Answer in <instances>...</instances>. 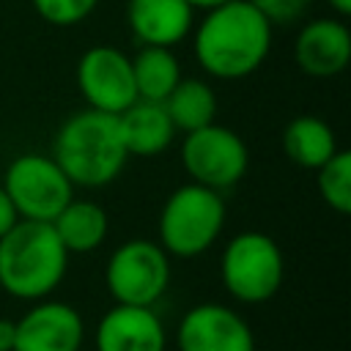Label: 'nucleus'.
<instances>
[{"instance_id":"25","label":"nucleus","mask_w":351,"mask_h":351,"mask_svg":"<svg viewBox=\"0 0 351 351\" xmlns=\"http://www.w3.org/2000/svg\"><path fill=\"white\" fill-rule=\"evenodd\" d=\"M326 3L335 11V16H340V19H346L351 14V0H326Z\"/></svg>"},{"instance_id":"7","label":"nucleus","mask_w":351,"mask_h":351,"mask_svg":"<svg viewBox=\"0 0 351 351\" xmlns=\"http://www.w3.org/2000/svg\"><path fill=\"white\" fill-rule=\"evenodd\" d=\"M3 189L8 192L19 219L52 222L58 211L74 197V184L49 154L27 151L14 156L3 170Z\"/></svg>"},{"instance_id":"8","label":"nucleus","mask_w":351,"mask_h":351,"mask_svg":"<svg viewBox=\"0 0 351 351\" xmlns=\"http://www.w3.org/2000/svg\"><path fill=\"white\" fill-rule=\"evenodd\" d=\"M178 156L189 181L217 192L233 189L250 170V148L244 137L217 121L186 132L178 145Z\"/></svg>"},{"instance_id":"24","label":"nucleus","mask_w":351,"mask_h":351,"mask_svg":"<svg viewBox=\"0 0 351 351\" xmlns=\"http://www.w3.org/2000/svg\"><path fill=\"white\" fill-rule=\"evenodd\" d=\"M14 340H16V321L0 318V351H14Z\"/></svg>"},{"instance_id":"2","label":"nucleus","mask_w":351,"mask_h":351,"mask_svg":"<svg viewBox=\"0 0 351 351\" xmlns=\"http://www.w3.org/2000/svg\"><path fill=\"white\" fill-rule=\"evenodd\" d=\"M49 156L58 162L74 189L110 186L132 159L121 137L118 115L96 112L90 107L69 115L58 126Z\"/></svg>"},{"instance_id":"19","label":"nucleus","mask_w":351,"mask_h":351,"mask_svg":"<svg viewBox=\"0 0 351 351\" xmlns=\"http://www.w3.org/2000/svg\"><path fill=\"white\" fill-rule=\"evenodd\" d=\"M132 74L137 99L145 101H165L184 77L181 60L176 58L173 47H140L132 55Z\"/></svg>"},{"instance_id":"10","label":"nucleus","mask_w":351,"mask_h":351,"mask_svg":"<svg viewBox=\"0 0 351 351\" xmlns=\"http://www.w3.org/2000/svg\"><path fill=\"white\" fill-rule=\"evenodd\" d=\"M178 351H255V335L247 318L222 302L192 304L176 326Z\"/></svg>"},{"instance_id":"21","label":"nucleus","mask_w":351,"mask_h":351,"mask_svg":"<svg viewBox=\"0 0 351 351\" xmlns=\"http://www.w3.org/2000/svg\"><path fill=\"white\" fill-rule=\"evenodd\" d=\"M30 5L38 14V19H44L47 25L74 27L96 11L99 0H30Z\"/></svg>"},{"instance_id":"5","label":"nucleus","mask_w":351,"mask_h":351,"mask_svg":"<svg viewBox=\"0 0 351 351\" xmlns=\"http://www.w3.org/2000/svg\"><path fill=\"white\" fill-rule=\"evenodd\" d=\"M219 280L233 302L263 304L285 282V255L263 230H241L219 252Z\"/></svg>"},{"instance_id":"16","label":"nucleus","mask_w":351,"mask_h":351,"mask_svg":"<svg viewBox=\"0 0 351 351\" xmlns=\"http://www.w3.org/2000/svg\"><path fill=\"white\" fill-rule=\"evenodd\" d=\"M49 225L69 255L96 252L110 233V217L101 208V203L77 195L58 211V217Z\"/></svg>"},{"instance_id":"3","label":"nucleus","mask_w":351,"mask_h":351,"mask_svg":"<svg viewBox=\"0 0 351 351\" xmlns=\"http://www.w3.org/2000/svg\"><path fill=\"white\" fill-rule=\"evenodd\" d=\"M69 271V252L49 222L19 219L0 236V291L19 302L52 296Z\"/></svg>"},{"instance_id":"9","label":"nucleus","mask_w":351,"mask_h":351,"mask_svg":"<svg viewBox=\"0 0 351 351\" xmlns=\"http://www.w3.org/2000/svg\"><path fill=\"white\" fill-rule=\"evenodd\" d=\"M77 90L85 99V107L107 115H121L137 101L132 55L112 44L88 47L74 69Z\"/></svg>"},{"instance_id":"14","label":"nucleus","mask_w":351,"mask_h":351,"mask_svg":"<svg viewBox=\"0 0 351 351\" xmlns=\"http://www.w3.org/2000/svg\"><path fill=\"white\" fill-rule=\"evenodd\" d=\"M195 8L186 0H129L126 25L140 47H178L195 27Z\"/></svg>"},{"instance_id":"1","label":"nucleus","mask_w":351,"mask_h":351,"mask_svg":"<svg viewBox=\"0 0 351 351\" xmlns=\"http://www.w3.org/2000/svg\"><path fill=\"white\" fill-rule=\"evenodd\" d=\"M189 36L200 71L222 82H236L266 63L274 25L250 0H228L203 11Z\"/></svg>"},{"instance_id":"17","label":"nucleus","mask_w":351,"mask_h":351,"mask_svg":"<svg viewBox=\"0 0 351 351\" xmlns=\"http://www.w3.org/2000/svg\"><path fill=\"white\" fill-rule=\"evenodd\" d=\"M176 132H195L217 121L219 115V99L208 80L203 77H181L178 85L167 93L162 101Z\"/></svg>"},{"instance_id":"4","label":"nucleus","mask_w":351,"mask_h":351,"mask_svg":"<svg viewBox=\"0 0 351 351\" xmlns=\"http://www.w3.org/2000/svg\"><path fill=\"white\" fill-rule=\"evenodd\" d=\"M228 222V206L222 192L203 184L176 186L159 208L156 241L176 261H192L206 255L222 236Z\"/></svg>"},{"instance_id":"22","label":"nucleus","mask_w":351,"mask_h":351,"mask_svg":"<svg viewBox=\"0 0 351 351\" xmlns=\"http://www.w3.org/2000/svg\"><path fill=\"white\" fill-rule=\"evenodd\" d=\"M266 19L269 25H293L304 16L310 0H250Z\"/></svg>"},{"instance_id":"15","label":"nucleus","mask_w":351,"mask_h":351,"mask_svg":"<svg viewBox=\"0 0 351 351\" xmlns=\"http://www.w3.org/2000/svg\"><path fill=\"white\" fill-rule=\"evenodd\" d=\"M118 126H121V137L129 156H140V159L165 154L167 148H173L178 134L165 104L145 101V99H137L132 107H126L118 115Z\"/></svg>"},{"instance_id":"6","label":"nucleus","mask_w":351,"mask_h":351,"mask_svg":"<svg viewBox=\"0 0 351 351\" xmlns=\"http://www.w3.org/2000/svg\"><path fill=\"white\" fill-rule=\"evenodd\" d=\"M170 277L173 258L154 239H129L104 263V285L118 304L154 307L170 288Z\"/></svg>"},{"instance_id":"13","label":"nucleus","mask_w":351,"mask_h":351,"mask_svg":"<svg viewBox=\"0 0 351 351\" xmlns=\"http://www.w3.org/2000/svg\"><path fill=\"white\" fill-rule=\"evenodd\" d=\"M293 60L302 74L329 80L346 71L351 60V30L340 16H318L299 27L293 38Z\"/></svg>"},{"instance_id":"12","label":"nucleus","mask_w":351,"mask_h":351,"mask_svg":"<svg viewBox=\"0 0 351 351\" xmlns=\"http://www.w3.org/2000/svg\"><path fill=\"white\" fill-rule=\"evenodd\" d=\"M93 351H167V326L154 307H107L93 326Z\"/></svg>"},{"instance_id":"23","label":"nucleus","mask_w":351,"mask_h":351,"mask_svg":"<svg viewBox=\"0 0 351 351\" xmlns=\"http://www.w3.org/2000/svg\"><path fill=\"white\" fill-rule=\"evenodd\" d=\"M16 222H19V214H16V208H14L11 197H8V192H5L3 184H0V236H5Z\"/></svg>"},{"instance_id":"26","label":"nucleus","mask_w":351,"mask_h":351,"mask_svg":"<svg viewBox=\"0 0 351 351\" xmlns=\"http://www.w3.org/2000/svg\"><path fill=\"white\" fill-rule=\"evenodd\" d=\"M195 11H208V8H217V5H222V3H228V0H186Z\"/></svg>"},{"instance_id":"20","label":"nucleus","mask_w":351,"mask_h":351,"mask_svg":"<svg viewBox=\"0 0 351 351\" xmlns=\"http://www.w3.org/2000/svg\"><path fill=\"white\" fill-rule=\"evenodd\" d=\"M315 186L321 200L337 211V214H351V154L337 148L318 170H315Z\"/></svg>"},{"instance_id":"18","label":"nucleus","mask_w":351,"mask_h":351,"mask_svg":"<svg viewBox=\"0 0 351 351\" xmlns=\"http://www.w3.org/2000/svg\"><path fill=\"white\" fill-rule=\"evenodd\" d=\"M337 148L335 129L318 115H296L282 129V151L302 170H318Z\"/></svg>"},{"instance_id":"11","label":"nucleus","mask_w":351,"mask_h":351,"mask_svg":"<svg viewBox=\"0 0 351 351\" xmlns=\"http://www.w3.org/2000/svg\"><path fill=\"white\" fill-rule=\"evenodd\" d=\"M82 313L60 299H38L16 318L14 351H82L85 346Z\"/></svg>"}]
</instances>
